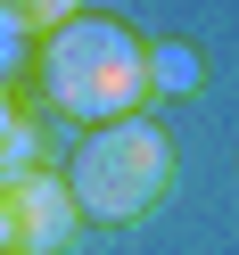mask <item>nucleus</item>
<instances>
[{"instance_id": "3", "label": "nucleus", "mask_w": 239, "mask_h": 255, "mask_svg": "<svg viewBox=\"0 0 239 255\" xmlns=\"http://www.w3.org/2000/svg\"><path fill=\"white\" fill-rule=\"evenodd\" d=\"M0 198H8V222H17V255H58L74 239V189H66V173H25V181H8L0 189Z\"/></svg>"}, {"instance_id": "2", "label": "nucleus", "mask_w": 239, "mask_h": 255, "mask_svg": "<svg viewBox=\"0 0 239 255\" xmlns=\"http://www.w3.org/2000/svg\"><path fill=\"white\" fill-rule=\"evenodd\" d=\"M66 189H74V214L83 222H140L165 206L173 189V140L165 124L149 116H116V124H91L74 140V165H66Z\"/></svg>"}, {"instance_id": "4", "label": "nucleus", "mask_w": 239, "mask_h": 255, "mask_svg": "<svg viewBox=\"0 0 239 255\" xmlns=\"http://www.w3.org/2000/svg\"><path fill=\"white\" fill-rule=\"evenodd\" d=\"M149 91L157 99H190L198 91V50L190 41H149Z\"/></svg>"}, {"instance_id": "1", "label": "nucleus", "mask_w": 239, "mask_h": 255, "mask_svg": "<svg viewBox=\"0 0 239 255\" xmlns=\"http://www.w3.org/2000/svg\"><path fill=\"white\" fill-rule=\"evenodd\" d=\"M33 74L58 116L116 124V116H140V99H149V41L124 33L116 17H66L58 33H41Z\"/></svg>"}, {"instance_id": "5", "label": "nucleus", "mask_w": 239, "mask_h": 255, "mask_svg": "<svg viewBox=\"0 0 239 255\" xmlns=\"http://www.w3.org/2000/svg\"><path fill=\"white\" fill-rule=\"evenodd\" d=\"M0 17L17 33H58L66 17H83V0H0Z\"/></svg>"}, {"instance_id": "7", "label": "nucleus", "mask_w": 239, "mask_h": 255, "mask_svg": "<svg viewBox=\"0 0 239 255\" xmlns=\"http://www.w3.org/2000/svg\"><path fill=\"white\" fill-rule=\"evenodd\" d=\"M0 255H17V222H8V198H0Z\"/></svg>"}, {"instance_id": "6", "label": "nucleus", "mask_w": 239, "mask_h": 255, "mask_svg": "<svg viewBox=\"0 0 239 255\" xmlns=\"http://www.w3.org/2000/svg\"><path fill=\"white\" fill-rule=\"evenodd\" d=\"M25 41H33V33H17V25L0 17V91L17 83V74H25V66H33V50H25Z\"/></svg>"}]
</instances>
